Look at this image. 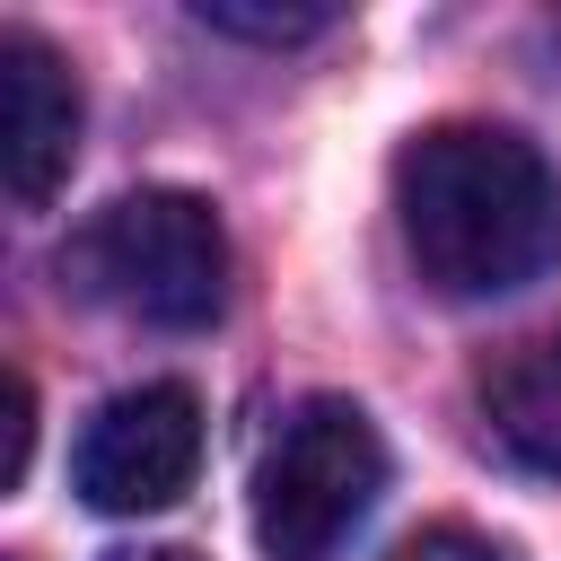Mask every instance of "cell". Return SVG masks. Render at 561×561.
I'll return each mask as SVG.
<instances>
[{
	"instance_id": "cell-1",
	"label": "cell",
	"mask_w": 561,
	"mask_h": 561,
	"mask_svg": "<svg viewBox=\"0 0 561 561\" xmlns=\"http://www.w3.org/2000/svg\"><path fill=\"white\" fill-rule=\"evenodd\" d=\"M394 219L447 298H508L561 263V175L508 123H430L403 140Z\"/></svg>"
},
{
	"instance_id": "cell-2",
	"label": "cell",
	"mask_w": 561,
	"mask_h": 561,
	"mask_svg": "<svg viewBox=\"0 0 561 561\" xmlns=\"http://www.w3.org/2000/svg\"><path fill=\"white\" fill-rule=\"evenodd\" d=\"M386 491V438L351 394H307L254 465V543L263 561H333L342 535Z\"/></svg>"
},
{
	"instance_id": "cell-3",
	"label": "cell",
	"mask_w": 561,
	"mask_h": 561,
	"mask_svg": "<svg viewBox=\"0 0 561 561\" xmlns=\"http://www.w3.org/2000/svg\"><path fill=\"white\" fill-rule=\"evenodd\" d=\"M79 272L96 298L167 333H202L228 307V237L193 193H123L114 210H96L79 237Z\"/></svg>"
},
{
	"instance_id": "cell-4",
	"label": "cell",
	"mask_w": 561,
	"mask_h": 561,
	"mask_svg": "<svg viewBox=\"0 0 561 561\" xmlns=\"http://www.w3.org/2000/svg\"><path fill=\"white\" fill-rule=\"evenodd\" d=\"M202 473V403L184 386H131L114 394L88 430H79V456H70V482L88 508L105 517H149V508H175Z\"/></svg>"
},
{
	"instance_id": "cell-5",
	"label": "cell",
	"mask_w": 561,
	"mask_h": 561,
	"mask_svg": "<svg viewBox=\"0 0 561 561\" xmlns=\"http://www.w3.org/2000/svg\"><path fill=\"white\" fill-rule=\"evenodd\" d=\"M70 158H79V79L44 35L9 26L0 35V184H9V202L44 210L70 175Z\"/></svg>"
},
{
	"instance_id": "cell-6",
	"label": "cell",
	"mask_w": 561,
	"mask_h": 561,
	"mask_svg": "<svg viewBox=\"0 0 561 561\" xmlns=\"http://www.w3.org/2000/svg\"><path fill=\"white\" fill-rule=\"evenodd\" d=\"M473 403H482V430L500 438L508 465H526V473H561V324L508 342V351L482 368Z\"/></svg>"
},
{
	"instance_id": "cell-7",
	"label": "cell",
	"mask_w": 561,
	"mask_h": 561,
	"mask_svg": "<svg viewBox=\"0 0 561 561\" xmlns=\"http://www.w3.org/2000/svg\"><path fill=\"white\" fill-rule=\"evenodd\" d=\"M193 18L219 26V35H245V44H298V35L333 26V9H245V0H202Z\"/></svg>"
},
{
	"instance_id": "cell-8",
	"label": "cell",
	"mask_w": 561,
	"mask_h": 561,
	"mask_svg": "<svg viewBox=\"0 0 561 561\" xmlns=\"http://www.w3.org/2000/svg\"><path fill=\"white\" fill-rule=\"evenodd\" d=\"M394 561H517V552L491 543V535H473V526H430V535H412Z\"/></svg>"
},
{
	"instance_id": "cell-9",
	"label": "cell",
	"mask_w": 561,
	"mask_h": 561,
	"mask_svg": "<svg viewBox=\"0 0 561 561\" xmlns=\"http://www.w3.org/2000/svg\"><path fill=\"white\" fill-rule=\"evenodd\" d=\"M26 447H35V394L26 377H9V430H0V491L26 482Z\"/></svg>"
},
{
	"instance_id": "cell-10",
	"label": "cell",
	"mask_w": 561,
	"mask_h": 561,
	"mask_svg": "<svg viewBox=\"0 0 561 561\" xmlns=\"http://www.w3.org/2000/svg\"><path fill=\"white\" fill-rule=\"evenodd\" d=\"M105 561H202V552H184V543H140V552H105Z\"/></svg>"
}]
</instances>
